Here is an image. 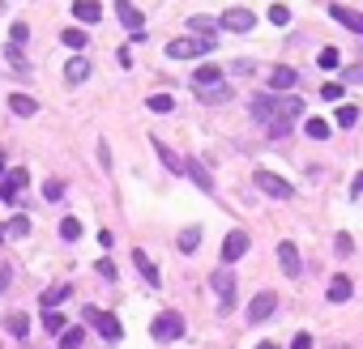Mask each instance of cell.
<instances>
[{"label":"cell","mask_w":363,"mask_h":349,"mask_svg":"<svg viewBox=\"0 0 363 349\" xmlns=\"http://www.w3.org/2000/svg\"><path fill=\"white\" fill-rule=\"evenodd\" d=\"M252 115L270 128V137H286L290 123L304 115V98H252Z\"/></svg>","instance_id":"cell-1"},{"label":"cell","mask_w":363,"mask_h":349,"mask_svg":"<svg viewBox=\"0 0 363 349\" xmlns=\"http://www.w3.org/2000/svg\"><path fill=\"white\" fill-rule=\"evenodd\" d=\"M252 183L265 192V196H274V201H290L295 196V188H290L282 174H274V170H265V166H257V174H252Z\"/></svg>","instance_id":"cell-2"},{"label":"cell","mask_w":363,"mask_h":349,"mask_svg":"<svg viewBox=\"0 0 363 349\" xmlns=\"http://www.w3.org/2000/svg\"><path fill=\"white\" fill-rule=\"evenodd\" d=\"M214 52V34L210 39H171L167 43V56L171 60H192V56H205Z\"/></svg>","instance_id":"cell-3"},{"label":"cell","mask_w":363,"mask_h":349,"mask_svg":"<svg viewBox=\"0 0 363 349\" xmlns=\"http://www.w3.org/2000/svg\"><path fill=\"white\" fill-rule=\"evenodd\" d=\"M115 17H120V26L133 34V43L145 39V17H141V9L133 5V0H115Z\"/></svg>","instance_id":"cell-4"},{"label":"cell","mask_w":363,"mask_h":349,"mask_svg":"<svg viewBox=\"0 0 363 349\" xmlns=\"http://www.w3.org/2000/svg\"><path fill=\"white\" fill-rule=\"evenodd\" d=\"M86 319L94 323V332H99V337H103L107 345H115L120 337H124V323H120V319H115L111 311H94V307H90V311H86Z\"/></svg>","instance_id":"cell-5"},{"label":"cell","mask_w":363,"mask_h":349,"mask_svg":"<svg viewBox=\"0 0 363 349\" xmlns=\"http://www.w3.org/2000/svg\"><path fill=\"white\" fill-rule=\"evenodd\" d=\"M150 337H154V341H176V337H184V319H180L176 311H162V315H154V323H150Z\"/></svg>","instance_id":"cell-6"},{"label":"cell","mask_w":363,"mask_h":349,"mask_svg":"<svg viewBox=\"0 0 363 349\" xmlns=\"http://www.w3.org/2000/svg\"><path fill=\"white\" fill-rule=\"evenodd\" d=\"M218 26H223V30H235V34H248V30L257 26V13L235 5V9H227L223 17H218Z\"/></svg>","instance_id":"cell-7"},{"label":"cell","mask_w":363,"mask_h":349,"mask_svg":"<svg viewBox=\"0 0 363 349\" xmlns=\"http://www.w3.org/2000/svg\"><path fill=\"white\" fill-rule=\"evenodd\" d=\"M278 264H282V272H286L290 281H295L299 272H304V260H299V247L290 243V239H282V243H278Z\"/></svg>","instance_id":"cell-8"},{"label":"cell","mask_w":363,"mask_h":349,"mask_svg":"<svg viewBox=\"0 0 363 349\" xmlns=\"http://www.w3.org/2000/svg\"><path fill=\"white\" fill-rule=\"evenodd\" d=\"M210 286L218 290V298H223V311H231L235 307V272L231 268H218L214 277H210Z\"/></svg>","instance_id":"cell-9"},{"label":"cell","mask_w":363,"mask_h":349,"mask_svg":"<svg viewBox=\"0 0 363 349\" xmlns=\"http://www.w3.org/2000/svg\"><path fill=\"white\" fill-rule=\"evenodd\" d=\"M248 247H252V239H248L244 230H231V235L223 239V264H235L239 256H248Z\"/></svg>","instance_id":"cell-10"},{"label":"cell","mask_w":363,"mask_h":349,"mask_svg":"<svg viewBox=\"0 0 363 349\" xmlns=\"http://www.w3.org/2000/svg\"><path fill=\"white\" fill-rule=\"evenodd\" d=\"M274 311H278V298H274L270 290H265V294H257L252 303H248V319H252V323H265Z\"/></svg>","instance_id":"cell-11"},{"label":"cell","mask_w":363,"mask_h":349,"mask_svg":"<svg viewBox=\"0 0 363 349\" xmlns=\"http://www.w3.org/2000/svg\"><path fill=\"white\" fill-rule=\"evenodd\" d=\"M329 17L337 21V26H346V30H355V34L363 39V13H359V9H346V5H329Z\"/></svg>","instance_id":"cell-12"},{"label":"cell","mask_w":363,"mask_h":349,"mask_svg":"<svg viewBox=\"0 0 363 349\" xmlns=\"http://www.w3.org/2000/svg\"><path fill=\"white\" fill-rule=\"evenodd\" d=\"M26 183H30V170L17 166L9 179H5V188H0V201H13V205H17V196H21V188H26Z\"/></svg>","instance_id":"cell-13"},{"label":"cell","mask_w":363,"mask_h":349,"mask_svg":"<svg viewBox=\"0 0 363 349\" xmlns=\"http://www.w3.org/2000/svg\"><path fill=\"white\" fill-rule=\"evenodd\" d=\"M154 154L162 158V166L171 170V174H184V158H180V154H176V149L167 145V141H158V137H154Z\"/></svg>","instance_id":"cell-14"},{"label":"cell","mask_w":363,"mask_h":349,"mask_svg":"<svg viewBox=\"0 0 363 349\" xmlns=\"http://www.w3.org/2000/svg\"><path fill=\"white\" fill-rule=\"evenodd\" d=\"M184 174H188V179L197 183L201 192H214V174H210V170H205L201 162H192V158H184Z\"/></svg>","instance_id":"cell-15"},{"label":"cell","mask_w":363,"mask_h":349,"mask_svg":"<svg viewBox=\"0 0 363 349\" xmlns=\"http://www.w3.org/2000/svg\"><path fill=\"white\" fill-rule=\"evenodd\" d=\"M192 86H197V90H210V86H223V68H218V64H201L197 72H192Z\"/></svg>","instance_id":"cell-16"},{"label":"cell","mask_w":363,"mask_h":349,"mask_svg":"<svg viewBox=\"0 0 363 349\" xmlns=\"http://www.w3.org/2000/svg\"><path fill=\"white\" fill-rule=\"evenodd\" d=\"M86 77H90V64H86V56H73V60L64 64V81H68V86H82Z\"/></svg>","instance_id":"cell-17"},{"label":"cell","mask_w":363,"mask_h":349,"mask_svg":"<svg viewBox=\"0 0 363 349\" xmlns=\"http://www.w3.org/2000/svg\"><path fill=\"white\" fill-rule=\"evenodd\" d=\"M295 81H299V72L290 68V64H278V68L270 72V90H290Z\"/></svg>","instance_id":"cell-18"},{"label":"cell","mask_w":363,"mask_h":349,"mask_svg":"<svg viewBox=\"0 0 363 349\" xmlns=\"http://www.w3.org/2000/svg\"><path fill=\"white\" fill-rule=\"evenodd\" d=\"M355 294V286H351V277L346 272H337V277L329 281V303H346V298Z\"/></svg>","instance_id":"cell-19"},{"label":"cell","mask_w":363,"mask_h":349,"mask_svg":"<svg viewBox=\"0 0 363 349\" xmlns=\"http://www.w3.org/2000/svg\"><path fill=\"white\" fill-rule=\"evenodd\" d=\"M9 111H13L17 119H30V115L39 111V103H35L30 94H13V98H9Z\"/></svg>","instance_id":"cell-20"},{"label":"cell","mask_w":363,"mask_h":349,"mask_svg":"<svg viewBox=\"0 0 363 349\" xmlns=\"http://www.w3.org/2000/svg\"><path fill=\"white\" fill-rule=\"evenodd\" d=\"M133 264L141 268V277H145V281H150V286H162V277H158V268L150 264V256H145V252H141V247H133Z\"/></svg>","instance_id":"cell-21"},{"label":"cell","mask_w":363,"mask_h":349,"mask_svg":"<svg viewBox=\"0 0 363 349\" xmlns=\"http://www.w3.org/2000/svg\"><path fill=\"white\" fill-rule=\"evenodd\" d=\"M68 294H73V286H68V281H60V286H52V290H43V311H56Z\"/></svg>","instance_id":"cell-22"},{"label":"cell","mask_w":363,"mask_h":349,"mask_svg":"<svg viewBox=\"0 0 363 349\" xmlns=\"http://www.w3.org/2000/svg\"><path fill=\"white\" fill-rule=\"evenodd\" d=\"M73 17H77V21H99L103 9L94 5V0H73Z\"/></svg>","instance_id":"cell-23"},{"label":"cell","mask_w":363,"mask_h":349,"mask_svg":"<svg viewBox=\"0 0 363 349\" xmlns=\"http://www.w3.org/2000/svg\"><path fill=\"white\" fill-rule=\"evenodd\" d=\"M197 94H201V103L218 107V103H227V98H231V86H210V90H197Z\"/></svg>","instance_id":"cell-24"},{"label":"cell","mask_w":363,"mask_h":349,"mask_svg":"<svg viewBox=\"0 0 363 349\" xmlns=\"http://www.w3.org/2000/svg\"><path fill=\"white\" fill-rule=\"evenodd\" d=\"M145 107L158 111V115H167V111L176 107V98H171V94H150V98H145Z\"/></svg>","instance_id":"cell-25"},{"label":"cell","mask_w":363,"mask_h":349,"mask_svg":"<svg viewBox=\"0 0 363 349\" xmlns=\"http://www.w3.org/2000/svg\"><path fill=\"white\" fill-rule=\"evenodd\" d=\"M60 239H64V243H77V239H82V221H77V217H64V221H60Z\"/></svg>","instance_id":"cell-26"},{"label":"cell","mask_w":363,"mask_h":349,"mask_svg":"<svg viewBox=\"0 0 363 349\" xmlns=\"http://www.w3.org/2000/svg\"><path fill=\"white\" fill-rule=\"evenodd\" d=\"M5 328H9V332H13V337L21 341V337H26V332H30V319H26V315H21V311H17V315H9V319H5Z\"/></svg>","instance_id":"cell-27"},{"label":"cell","mask_w":363,"mask_h":349,"mask_svg":"<svg viewBox=\"0 0 363 349\" xmlns=\"http://www.w3.org/2000/svg\"><path fill=\"white\" fill-rule=\"evenodd\" d=\"M26 39H30V26H26V21H13V26H9V47L21 52V43H26Z\"/></svg>","instance_id":"cell-28"},{"label":"cell","mask_w":363,"mask_h":349,"mask_svg":"<svg viewBox=\"0 0 363 349\" xmlns=\"http://www.w3.org/2000/svg\"><path fill=\"white\" fill-rule=\"evenodd\" d=\"M304 132H308L312 141H329V123H325V119H308Z\"/></svg>","instance_id":"cell-29"},{"label":"cell","mask_w":363,"mask_h":349,"mask_svg":"<svg viewBox=\"0 0 363 349\" xmlns=\"http://www.w3.org/2000/svg\"><path fill=\"white\" fill-rule=\"evenodd\" d=\"M218 26L214 17H188V30H197V39H210V30Z\"/></svg>","instance_id":"cell-30"},{"label":"cell","mask_w":363,"mask_h":349,"mask_svg":"<svg viewBox=\"0 0 363 349\" xmlns=\"http://www.w3.org/2000/svg\"><path fill=\"white\" fill-rule=\"evenodd\" d=\"M197 247H201V230H197V226H188V230L180 235V252H197Z\"/></svg>","instance_id":"cell-31"},{"label":"cell","mask_w":363,"mask_h":349,"mask_svg":"<svg viewBox=\"0 0 363 349\" xmlns=\"http://www.w3.org/2000/svg\"><path fill=\"white\" fill-rule=\"evenodd\" d=\"M5 235H17V239H21V235H30V217H26V213H17L9 226H5Z\"/></svg>","instance_id":"cell-32"},{"label":"cell","mask_w":363,"mask_h":349,"mask_svg":"<svg viewBox=\"0 0 363 349\" xmlns=\"http://www.w3.org/2000/svg\"><path fill=\"white\" fill-rule=\"evenodd\" d=\"M43 328L60 337V332H64V315H60V311H43Z\"/></svg>","instance_id":"cell-33"},{"label":"cell","mask_w":363,"mask_h":349,"mask_svg":"<svg viewBox=\"0 0 363 349\" xmlns=\"http://www.w3.org/2000/svg\"><path fill=\"white\" fill-rule=\"evenodd\" d=\"M333 119H337V128H355V119H359V111H355L351 103H346V107H337V115H333Z\"/></svg>","instance_id":"cell-34"},{"label":"cell","mask_w":363,"mask_h":349,"mask_svg":"<svg viewBox=\"0 0 363 349\" xmlns=\"http://www.w3.org/2000/svg\"><path fill=\"white\" fill-rule=\"evenodd\" d=\"M82 341H86V332H82V328H64V332H60V345H64V349H77Z\"/></svg>","instance_id":"cell-35"},{"label":"cell","mask_w":363,"mask_h":349,"mask_svg":"<svg viewBox=\"0 0 363 349\" xmlns=\"http://www.w3.org/2000/svg\"><path fill=\"white\" fill-rule=\"evenodd\" d=\"M60 39H64V47H73V52H82V47H86V30H64Z\"/></svg>","instance_id":"cell-36"},{"label":"cell","mask_w":363,"mask_h":349,"mask_svg":"<svg viewBox=\"0 0 363 349\" xmlns=\"http://www.w3.org/2000/svg\"><path fill=\"white\" fill-rule=\"evenodd\" d=\"M337 60H342V56H337V47H325V52L317 56V64H321L325 72H329V68H337Z\"/></svg>","instance_id":"cell-37"},{"label":"cell","mask_w":363,"mask_h":349,"mask_svg":"<svg viewBox=\"0 0 363 349\" xmlns=\"http://www.w3.org/2000/svg\"><path fill=\"white\" fill-rule=\"evenodd\" d=\"M321 98H325V103H342V86H337V81H329V86H321Z\"/></svg>","instance_id":"cell-38"},{"label":"cell","mask_w":363,"mask_h":349,"mask_svg":"<svg viewBox=\"0 0 363 349\" xmlns=\"http://www.w3.org/2000/svg\"><path fill=\"white\" fill-rule=\"evenodd\" d=\"M333 252H337V256H351V252H355V239H351V235H337V239H333Z\"/></svg>","instance_id":"cell-39"},{"label":"cell","mask_w":363,"mask_h":349,"mask_svg":"<svg viewBox=\"0 0 363 349\" xmlns=\"http://www.w3.org/2000/svg\"><path fill=\"white\" fill-rule=\"evenodd\" d=\"M270 21H274V26H286V21H290V9H286V5H270Z\"/></svg>","instance_id":"cell-40"},{"label":"cell","mask_w":363,"mask_h":349,"mask_svg":"<svg viewBox=\"0 0 363 349\" xmlns=\"http://www.w3.org/2000/svg\"><path fill=\"white\" fill-rule=\"evenodd\" d=\"M43 196H47V201H60V196H64V183H60V179H47V183H43Z\"/></svg>","instance_id":"cell-41"},{"label":"cell","mask_w":363,"mask_h":349,"mask_svg":"<svg viewBox=\"0 0 363 349\" xmlns=\"http://www.w3.org/2000/svg\"><path fill=\"white\" fill-rule=\"evenodd\" d=\"M94 268H99V277H103V281H115V264H111V260H99Z\"/></svg>","instance_id":"cell-42"},{"label":"cell","mask_w":363,"mask_h":349,"mask_svg":"<svg viewBox=\"0 0 363 349\" xmlns=\"http://www.w3.org/2000/svg\"><path fill=\"white\" fill-rule=\"evenodd\" d=\"M9 281H13V268H9V264H0V294L9 290Z\"/></svg>","instance_id":"cell-43"},{"label":"cell","mask_w":363,"mask_h":349,"mask_svg":"<svg viewBox=\"0 0 363 349\" xmlns=\"http://www.w3.org/2000/svg\"><path fill=\"white\" fill-rule=\"evenodd\" d=\"M290 349H312V337H308V332H295V341H290Z\"/></svg>","instance_id":"cell-44"},{"label":"cell","mask_w":363,"mask_h":349,"mask_svg":"<svg viewBox=\"0 0 363 349\" xmlns=\"http://www.w3.org/2000/svg\"><path fill=\"white\" fill-rule=\"evenodd\" d=\"M231 72H235V77H248L252 64H248V60H235V64H231Z\"/></svg>","instance_id":"cell-45"},{"label":"cell","mask_w":363,"mask_h":349,"mask_svg":"<svg viewBox=\"0 0 363 349\" xmlns=\"http://www.w3.org/2000/svg\"><path fill=\"white\" fill-rule=\"evenodd\" d=\"M342 81H363V64H355V68H346V72H342Z\"/></svg>","instance_id":"cell-46"},{"label":"cell","mask_w":363,"mask_h":349,"mask_svg":"<svg viewBox=\"0 0 363 349\" xmlns=\"http://www.w3.org/2000/svg\"><path fill=\"white\" fill-rule=\"evenodd\" d=\"M99 162H103V166H107V170H111V149H107V141H103V145H99Z\"/></svg>","instance_id":"cell-47"},{"label":"cell","mask_w":363,"mask_h":349,"mask_svg":"<svg viewBox=\"0 0 363 349\" xmlns=\"http://www.w3.org/2000/svg\"><path fill=\"white\" fill-rule=\"evenodd\" d=\"M351 192H355V196H363V174H355V183H351Z\"/></svg>","instance_id":"cell-48"},{"label":"cell","mask_w":363,"mask_h":349,"mask_svg":"<svg viewBox=\"0 0 363 349\" xmlns=\"http://www.w3.org/2000/svg\"><path fill=\"white\" fill-rule=\"evenodd\" d=\"M257 349H278V345H274V341H261V345H257Z\"/></svg>","instance_id":"cell-49"},{"label":"cell","mask_w":363,"mask_h":349,"mask_svg":"<svg viewBox=\"0 0 363 349\" xmlns=\"http://www.w3.org/2000/svg\"><path fill=\"white\" fill-rule=\"evenodd\" d=\"M0 174H5V149H0Z\"/></svg>","instance_id":"cell-50"},{"label":"cell","mask_w":363,"mask_h":349,"mask_svg":"<svg viewBox=\"0 0 363 349\" xmlns=\"http://www.w3.org/2000/svg\"><path fill=\"white\" fill-rule=\"evenodd\" d=\"M0 247H5V226H0Z\"/></svg>","instance_id":"cell-51"},{"label":"cell","mask_w":363,"mask_h":349,"mask_svg":"<svg viewBox=\"0 0 363 349\" xmlns=\"http://www.w3.org/2000/svg\"><path fill=\"white\" fill-rule=\"evenodd\" d=\"M337 349H346V345H337Z\"/></svg>","instance_id":"cell-52"}]
</instances>
